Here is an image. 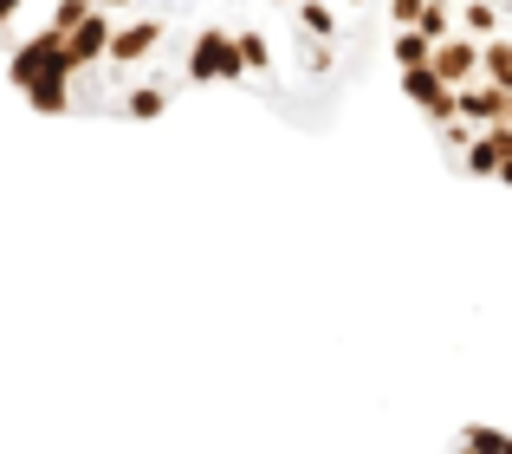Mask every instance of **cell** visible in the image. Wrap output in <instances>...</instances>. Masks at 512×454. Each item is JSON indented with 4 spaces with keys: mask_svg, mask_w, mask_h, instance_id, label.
Here are the masks:
<instances>
[{
    "mask_svg": "<svg viewBox=\"0 0 512 454\" xmlns=\"http://www.w3.org/2000/svg\"><path fill=\"white\" fill-rule=\"evenodd\" d=\"M0 59L46 117H156L201 91L188 0H0Z\"/></svg>",
    "mask_w": 512,
    "mask_h": 454,
    "instance_id": "cell-1",
    "label": "cell"
},
{
    "mask_svg": "<svg viewBox=\"0 0 512 454\" xmlns=\"http://www.w3.org/2000/svg\"><path fill=\"white\" fill-rule=\"evenodd\" d=\"M383 39L441 156L512 189V0H383Z\"/></svg>",
    "mask_w": 512,
    "mask_h": 454,
    "instance_id": "cell-2",
    "label": "cell"
},
{
    "mask_svg": "<svg viewBox=\"0 0 512 454\" xmlns=\"http://www.w3.org/2000/svg\"><path fill=\"white\" fill-rule=\"evenodd\" d=\"M195 7V85L247 91L292 124H325L383 0H188Z\"/></svg>",
    "mask_w": 512,
    "mask_h": 454,
    "instance_id": "cell-3",
    "label": "cell"
},
{
    "mask_svg": "<svg viewBox=\"0 0 512 454\" xmlns=\"http://www.w3.org/2000/svg\"><path fill=\"white\" fill-rule=\"evenodd\" d=\"M454 454H512L506 435H487V429H474V435H461V448Z\"/></svg>",
    "mask_w": 512,
    "mask_h": 454,
    "instance_id": "cell-4",
    "label": "cell"
}]
</instances>
